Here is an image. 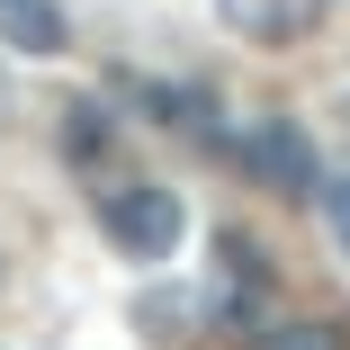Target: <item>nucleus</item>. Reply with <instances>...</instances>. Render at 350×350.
Here are the masks:
<instances>
[{
    "instance_id": "1",
    "label": "nucleus",
    "mask_w": 350,
    "mask_h": 350,
    "mask_svg": "<svg viewBox=\"0 0 350 350\" xmlns=\"http://www.w3.org/2000/svg\"><path fill=\"white\" fill-rule=\"evenodd\" d=\"M99 225L126 260H171L180 234H189V206L162 180H117V189H99Z\"/></svg>"
},
{
    "instance_id": "2",
    "label": "nucleus",
    "mask_w": 350,
    "mask_h": 350,
    "mask_svg": "<svg viewBox=\"0 0 350 350\" xmlns=\"http://www.w3.org/2000/svg\"><path fill=\"white\" fill-rule=\"evenodd\" d=\"M243 171L260 180V189H278V198H288V206H306V198H323V180H314V144H306V135L288 126V117H260L252 135H243Z\"/></svg>"
},
{
    "instance_id": "3",
    "label": "nucleus",
    "mask_w": 350,
    "mask_h": 350,
    "mask_svg": "<svg viewBox=\"0 0 350 350\" xmlns=\"http://www.w3.org/2000/svg\"><path fill=\"white\" fill-rule=\"evenodd\" d=\"M216 18H225L243 45H297V36H314L323 0H216Z\"/></svg>"
},
{
    "instance_id": "4",
    "label": "nucleus",
    "mask_w": 350,
    "mask_h": 350,
    "mask_svg": "<svg viewBox=\"0 0 350 350\" xmlns=\"http://www.w3.org/2000/svg\"><path fill=\"white\" fill-rule=\"evenodd\" d=\"M0 45H10V54H27V63L63 54V45H72V18H63V0H0Z\"/></svg>"
},
{
    "instance_id": "5",
    "label": "nucleus",
    "mask_w": 350,
    "mask_h": 350,
    "mask_svg": "<svg viewBox=\"0 0 350 350\" xmlns=\"http://www.w3.org/2000/svg\"><path fill=\"white\" fill-rule=\"evenodd\" d=\"M252 350H350V332H341V323H314V314H306V323H269V332H260Z\"/></svg>"
},
{
    "instance_id": "6",
    "label": "nucleus",
    "mask_w": 350,
    "mask_h": 350,
    "mask_svg": "<svg viewBox=\"0 0 350 350\" xmlns=\"http://www.w3.org/2000/svg\"><path fill=\"white\" fill-rule=\"evenodd\" d=\"M63 153H72V162H99L108 153V117L81 99V108H63Z\"/></svg>"
},
{
    "instance_id": "7",
    "label": "nucleus",
    "mask_w": 350,
    "mask_h": 350,
    "mask_svg": "<svg viewBox=\"0 0 350 350\" xmlns=\"http://www.w3.org/2000/svg\"><path fill=\"white\" fill-rule=\"evenodd\" d=\"M323 216H332V234L350 243V189H323Z\"/></svg>"
}]
</instances>
